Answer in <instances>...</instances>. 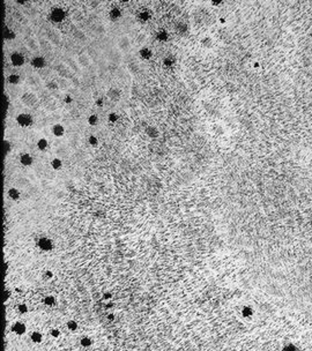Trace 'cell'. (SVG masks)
Returning <instances> with one entry per match:
<instances>
[{"label":"cell","mask_w":312,"mask_h":351,"mask_svg":"<svg viewBox=\"0 0 312 351\" xmlns=\"http://www.w3.org/2000/svg\"><path fill=\"white\" fill-rule=\"evenodd\" d=\"M120 16H122V13H120V9H119V8L115 7V8H112V9L110 10V17H111L112 21L118 20Z\"/></svg>","instance_id":"cell-8"},{"label":"cell","mask_w":312,"mask_h":351,"mask_svg":"<svg viewBox=\"0 0 312 351\" xmlns=\"http://www.w3.org/2000/svg\"><path fill=\"white\" fill-rule=\"evenodd\" d=\"M21 163L23 164V165H26V166H28V165H30L31 163H32V157H31L29 154H23L22 156H21Z\"/></svg>","instance_id":"cell-11"},{"label":"cell","mask_w":312,"mask_h":351,"mask_svg":"<svg viewBox=\"0 0 312 351\" xmlns=\"http://www.w3.org/2000/svg\"><path fill=\"white\" fill-rule=\"evenodd\" d=\"M44 303H45L46 305L51 306V305H53V304H55V298H53V297H51V296H49V297H46V298L44 299Z\"/></svg>","instance_id":"cell-20"},{"label":"cell","mask_w":312,"mask_h":351,"mask_svg":"<svg viewBox=\"0 0 312 351\" xmlns=\"http://www.w3.org/2000/svg\"><path fill=\"white\" fill-rule=\"evenodd\" d=\"M52 133L56 135V136H62L65 133V129L62 127V125H55L53 128H52Z\"/></svg>","instance_id":"cell-10"},{"label":"cell","mask_w":312,"mask_h":351,"mask_svg":"<svg viewBox=\"0 0 312 351\" xmlns=\"http://www.w3.org/2000/svg\"><path fill=\"white\" fill-rule=\"evenodd\" d=\"M140 56H141V58H142V59H149V58L152 57V52H150V50H149V49L143 47V49L140 51Z\"/></svg>","instance_id":"cell-13"},{"label":"cell","mask_w":312,"mask_h":351,"mask_svg":"<svg viewBox=\"0 0 312 351\" xmlns=\"http://www.w3.org/2000/svg\"><path fill=\"white\" fill-rule=\"evenodd\" d=\"M51 165H52V167H53L55 170H59V169L62 167V162L59 160V158H53V160H51Z\"/></svg>","instance_id":"cell-16"},{"label":"cell","mask_w":312,"mask_h":351,"mask_svg":"<svg viewBox=\"0 0 312 351\" xmlns=\"http://www.w3.org/2000/svg\"><path fill=\"white\" fill-rule=\"evenodd\" d=\"M90 63V58L87 56V54H81L80 57H79V65L80 66H83V67H86V66H88Z\"/></svg>","instance_id":"cell-9"},{"label":"cell","mask_w":312,"mask_h":351,"mask_svg":"<svg viewBox=\"0 0 312 351\" xmlns=\"http://www.w3.org/2000/svg\"><path fill=\"white\" fill-rule=\"evenodd\" d=\"M89 143L90 144H97V139L95 136H90L89 137Z\"/></svg>","instance_id":"cell-29"},{"label":"cell","mask_w":312,"mask_h":351,"mask_svg":"<svg viewBox=\"0 0 312 351\" xmlns=\"http://www.w3.org/2000/svg\"><path fill=\"white\" fill-rule=\"evenodd\" d=\"M31 65L35 68H43V67H45L46 61H45V59L43 57H34L31 59Z\"/></svg>","instance_id":"cell-4"},{"label":"cell","mask_w":312,"mask_h":351,"mask_svg":"<svg viewBox=\"0 0 312 351\" xmlns=\"http://www.w3.org/2000/svg\"><path fill=\"white\" fill-rule=\"evenodd\" d=\"M140 19H141L142 21H147V20L149 19V14H148L147 12H143V13L140 14Z\"/></svg>","instance_id":"cell-26"},{"label":"cell","mask_w":312,"mask_h":351,"mask_svg":"<svg viewBox=\"0 0 312 351\" xmlns=\"http://www.w3.org/2000/svg\"><path fill=\"white\" fill-rule=\"evenodd\" d=\"M51 334H52V336H59V331H58L57 329L52 330V331H51Z\"/></svg>","instance_id":"cell-31"},{"label":"cell","mask_w":312,"mask_h":351,"mask_svg":"<svg viewBox=\"0 0 312 351\" xmlns=\"http://www.w3.org/2000/svg\"><path fill=\"white\" fill-rule=\"evenodd\" d=\"M41 44L43 45L42 47H43V50H44V51H51V49H52V47L50 46V44H49L48 42H44V40H42V42H41Z\"/></svg>","instance_id":"cell-21"},{"label":"cell","mask_w":312,"mask_h":351,"mask_svg":"<svg viewBox=\"0 0 312 351\" xmlns=\"http://www.w3.org/2000/svg\"><path fill=\"white\" fill-rule=\"evenodd\" d=\"M81 344H82L83 347H88V345H90V344H92V340H90V338L85 337V338H82V340H81Z\"/></svg>","instance_id":"cell-23"},{"label":"cell","mask_w":312,"mask_h":351,"mask_svg":"<svg viewBox=\"0 0 312 351\" xmlns=\"http://www.w3.org/2000/svg\"><path fill=\"white\" fill-rule=\"evenodd\" d=\"M37 147H38L39 150H45L46 147H48V141L45 139H41L38 141V143H37Z\"/></svg>","instance_id":"cell-17"},{"label":"cell","mask_w":312,"mask_h":351,"mask_svg":"<svg viewBox=\"0 0 312 351\" xmlns=\"http://www.w3.org/2000/svg\"><path fill=\"white\" fill-rule=\"evenodd\" d=\"M8 195H9V197L13 199V200H17V199L20 197V193H19V191H17L16 188H10V190L8 191Z\"/></svg>","instance_id":"cell-15"},{"label":"cell","mask_w":312,"mask_h":351,"mask_svg":"<svg viewBox=\"0 0 312 351\" xmlns=\"http://www.w3.org/2000/svg\"><path fill=\"white\" fill-rule=\"evenodd\" d=\"M10 61L14 66H22L24 64V57L19 52H13L10 56Z\"/></svg>","instance_id":"cell-3"},{"label":"cell","mask_w":312,"mask_h":351,"mask_svg":"<svg viewBox=\"0 0 312 351\" xmlns=\"http://www.w3.org/2000/svg\"><path fill=\"white\" fill-rule=\"evenodd\" d=\"M50 17L53 22H62V20L65 19V12L62 8H53L51 10V14H50Z\"/></svg>","instance_id":"cell-1"},{"label":"cell","mask_w":312,"mask_h":351,"mask_svg":"<svg viewBox=\"0 0 312 351\" xmlns=\"http://www.w3.org/2000/svg\"><path fill=\"white\" fill-rule=\"evenodd\" d=\"M74 36H75V37H76L78 39H82V40L85 39V35H83V32H82V31H76V32H74Z\"/></svg>","instance_id":"cell-27"},{"label":"cell","mask_w":312,"mask_h":351,"mask_svg":"<svg viewBox=\"0 0 312 351\" xmlns=\"http://www.w3.org/2000/svg\"><path fill=\"white\" fill-rule=\"evenodd\" d=\"M97 105H103V99L101 98V99H97V103H96Z\"/></svg>","instance_id":"cell-32"},{"label":"cell","mask_w":312,"mask_h":351,"mask_svg":"<svg viewBox=\"0 0 312 351\" xmlns=\"http://www.w3.org/2000/svg\"><path fill=\"white\" fill-rule=\"evenodd\" d=\"M19 312L20 313H26L27 311H28V307H27V305H24V304H21V305H19Z\"/></svg>","instance_id":"cell-25"},{"label":"cell","mask_w":312,"mask_h":351,"mask_svg":"<svg viewBox=\"0 0 312 351\" xmlns=\"http://www.w3.org/2000/svg\"><path fill=\"white\" fill-rule=\"evenodd\" d=\"M118 45H119V49H122L123 51H127L129 49V45H131V42L127 37H122L118 42Z\"/></svg>","instance_id":"cell-7"},{"label":"cell","mask_w":312,"mask_h":351,"mask_svg":"<svg viewBox=\"0 0 312 351\" xmlns=\"http://www.w3.org/2000/svg\"><path fill=\"white\" fill-rule=\"evenodd\" d=\"M38 245H39V247H41L43 251H50V250L52 248V241H51L50 239H48V238H42V239L39 240Z\"/></svg>","instance_id":"cell-5"},{"label":"cell","mask_w":312,"mask_h":351,"mask_svg":"<svg viewBox=\"0 0 312 351\" xmlns=\"http://www.w3.org/2000/svg\"><path fill=\"white\" fill-rule=\"evenodd\" d=\"M27 44H28L29 49L32 50V51H37V50H38V44H37V42H36L34 38L28 39V40H27Z\"/></svg>","instance_id":"cell-14"},{"label":"cell","mask_w":312,"mask_h":351,"mask_svg":"<svg viewBox=\"0 0 312 351\" xmlns=\"http://www.w3.org/2000/svg\"><path fill=\"white\" fill-rule=\"evenodd\" d=\"M7 80L12 84H17L20 82V75L19 74H10V75H8Z\"/></svg>","instance_id":"cell-12"},{"label":"cell","mask_w":312,"mask_h":351,"mask_svg":"<svg viewBox=\"0 0 312 351\" xmlns=\"http://www.w3.org/2000/svg\"><path fill=\"white\" fill-rule=\"evenodd\" d=\"M16 121H17V124H19L20 126H22V127H27V126H29L31 123H32V118H31L29 114L22 113V114L17 116Z\"/></svg>","instance_id":"cell-2"},{"label":"cell","mask_w":312,"mask_h":351,"mask_svg":"<svg viewBox=\"0 0 312 351\" xmlns=\"http://www.w3.org/2000/svg\"><path fill=\"white\" fill-rule=\"evenodd\" d=\"M31 340L34 341V342H36V343H39L41 341H42V335L39 334V333H32V335H31Z\"/></svg>","instance_id":"cell-19"},{"label":"cell","mask_w":312,"mask_h":351,"mask_svg":"<svg viewBox=\"0 0 312 351\" xmlns=\"http://www.w3.org/2000/svg\"><path fill=\"white\" fill-rule=\"evenodd\" d=\"M158 39L159 40H165L166 39V33L164 31H162L161 33H158Z\"/></svg>","instance_id":"cell-28"},{"label":"cell","mask_w":312,"mask_h":351,"mask_svg":"<svg viewBox=\"0 0 312 351\" xmlns=\"http://www.w3.org/2000/svg\"><path fill=\"white\" fill-rule=\"evenodd\" d=\"M109 119H110L112 123H115L116 119H117V117H116V114H110V116H109Z\"/></svg>","instance_id":"cell-30"},{"label":"cell","mask_w":312,"mask_h":351,"mask_svg":"<svg viewBox=\"0 0 312 351\" xmlns=\"http://www.w3.org/2000/svg\"><path fill=\"white\" fill-rule=\"evenodd\" d=\"M66 103H71V97H66Z\"/></svg>","instance_id":"cell-33"},{"label":"cell","mask_w":312,"mask_h":351,"mask_svg":"<svg viewBox=\"0 0 312 351\" xmlns=\"http://www.w3.org/2000/svg\"><path fill=\"white\" fill-rule=\"evenodd\" d=\"M67 327H68V329H71V330H75V329L78 328V324H76L75 321H69V322L67 323Z\"/></svg>","instance_id":"cell-22"},{"label":"cell","mask_w":312,"mask_h":351,"mask_svg":"<svg viewBox=\"0 0 312 351\" xmlns=\"http://www.w3.org/2000/svg\"><path fill=\"white\" fill-rule=\"evenodd\" d=\"M12 330H13L15 334H17V335H22L23 333H26V326H24L22 322H16V323L13 324Z\"/></svg>","instance_id":"cell-6"},{"label":"cell","mask_w":312,"mask_h":351,"mask_svg":"<svg viewBox=\"0 0 312 351\" xmlns=\"http://www.w3.org/2000/svg\"><path fill=\"white\" fill-rule=\"evenodd\" d=\"M88 123L90 124V125H96L97 124V117L93 114V116H90L89 118H88Z\"/></svg>","instance_id":"cell-24"},{"label":"cell","mask_w":312,"mask_h":351,"mask_svg":"<svg viewBox=\"0 0 312 351\" xmlns=\"http://www.w3.org/2000/svg\"><path fill=\"white\" fill-rule=\"evenodd\" d=\"M3 36H5L6 39H13L15 37V33L12 31L9 28H6L5 31H3Z\"/></svg>","instance_id":"cell-18"}]
</instances>
